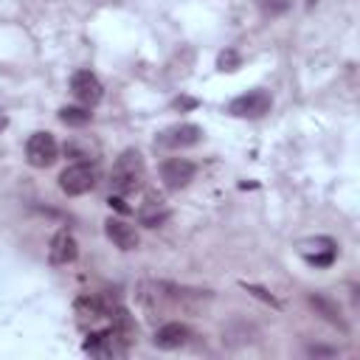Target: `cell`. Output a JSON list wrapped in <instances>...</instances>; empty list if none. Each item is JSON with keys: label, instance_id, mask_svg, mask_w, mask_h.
<instances>
[{"label": "cell", "instance_id": "1", "mask_svg": "<svg viewBox=\"0 0 360 360\" xmlns=\"http://www.w3.org/2000/svg\"><path fill=\"white\" fill-rule=\"evenodd\" d=\"M143 174H146V166H143V158L138 149H124L115 163H112V172H110V186L115 194H129L135 188H141L143 183Z\"/></svg>", "mask_w": 360, "mask_h": 360}, {"label": "cell", "instance_id": "2", "mask_svg": "<svg viewBox=\"0 0 360 360\" xmlns=\"http://www.w3.org/2000/svg\"><path fill=\"white\" fill-rule=\"evenodd\" d=\"M98 183V172L93 163L87 160H79V163H70L68 169H62L59 174V188L68 194V197H82L87 191H93Z\"/></svg>", "mask_w": 360, "mask_h": 360}, {"label": "cell", "instance_id": "3", "mask_svg": "<svg viewBox=\"0 0 360 360\" xmlns=\"http://www.w3.org/2000/svg\"><path fill=\"white\" fill-rule=\"evenodd\" d=\"M59 155V143L51 132H34L28 141H25V160L34 166V169H48Z\"/></svg>", "mask_w": 360, "mask_h": 360}, {"label": "cell", "instance_id": "4", "mask_svg": "<svg viewBox=\"0 0 360 360\" xmlns=\"http://www.w3.org/2000/svg\"><path fill=\"white\" fill-rule=\"evenodd\" d=\"M200 138H202V129L197 124L183 121V124H172L163 132H158L155 146H160V149H188V146L200 143Z\"/></svg>", "mask_w": 360, "mask_h": 360}, {"label": "cell", "instance_id": "5", "mask_svg": "<svg viewBox=\"0 0 360 360\" xmlns=\"http://www.w3.org/2000/svg\"><path fill=\"white\" fill-rule=\"evenodd\" d=\"M270 104H273V98L264 90H250V93L236 96L228 104V112L236 118H262L264 112H270Z\"/></svg>", "mask_w": 360, "mask_h": 360}, {"label": "cell", "instance_id": "6", "mask_svg": "<svg viewBox=\"0 0 360 360\" xmlns=\"http://www.w3.org/2000/svg\"><path fill=\"white\" fill-rule=\"evenodd\" d=\"M194 174H197V166L191 160H186V158H169V160L160 163V180L172 191L186 188L194 180Z\"/></svg>", "mask_w": 360, "mask_h": 360}, {"label": "cell", "instance_id": "7", "mask_svg": "<svg viewBox=\"0 0 360 360\" xmlns=\"http://www.w3.org/2000/svg\"><path fill=\"white\" fill-rule=\"evenodd\" d=\"M70 93H73L84 107H93V104L101 101L104 87H101V82H98L96 73H90V70H76V73L70 76Z\"/></svg>", "mask_w": 360, "mask_h": 360}, {"label": "cell", "instance_id": "8", "mask_svg": "<svg viewBox=\"0 0 360 360\" xmlns=\"http://www.w3.org/2000/svg\"><path fill=\"white\" fill-rule=\"evenodd\" d=\"M301 256L312 267H329L335 262V256H338V245L329 236H318V239H312V242H307L301 248Z\"/></svg>", "mask_w": 360, "mask_h": 360}, {"label": "cell", "instance_id": "9", "mask_svg": "<svg viewBox=\"0 0 360 360\" xmlns=\"http://www.w3.org/2000/svg\"><path fill=\"white\" fill-rule=\"evenodd\" d=\"M188 338H191V329L186 326V323H180V321H169V323H163L158 332H155V346L158 349H166V352H172V349H180V346H186L188 343Z\"/></svg>", "mask_w": 360, "mask_h": 360}, {"label": "cell", "instance_id": "10", "mask_svg": "<svg viewBox=\"0 0 360 360\" xmlns=\"http://www.w3.org/2000/svg\"><path fill=\"white\" fill-rule=\"evenodd\" d=\"M76 256H79V245H76L73 233L65 231V228L56 231V236L51 239V248H48V259H51V264H70Z\"/></svg>", "mask_w": 360, "mask_h": 360}, {"label": "cell", "instance_id": "11", "mask_svg": "<svg viewBox=\"0 0 360 360\" xmlns=\"http://www.w3.org/2000/svg\"><path fill=\"white\" fill-rule=\"evenodd\" d=\"M104 233H107V239L118 248V250H135L138 248V233H135V228L129 225V222H124V219H107L104 222Z\"/></svg>", "mask_w": 360, "mask_h": 360}, {"label": "cell", "instance_id": "12", "mask_svg": "<svg viewBox=\"0 0 360 360\" xmlns=\"http://www.w3.org/2000/svg\"><path fill=\"white\" fill-rule=\"evenodd\" d=\"M138 219H141V225H146V228H158V225H163V222L169 219V208H166V202H163L160 197L149 194L146 202L138 208Z\"/></svg>", "mask_w": 360, "mask_h": 360}, {"label": "cell", "instance_id": "13", "mask_svg": "<svg viewBox=\"0 0 360 360\" xmlns=\"http://www.w3.org/2000/svg\"><path fill=\"white\" fill-rule=\"evenodd\" d=\"M76 312L82 315V318H90V321H98V318H112V304L107 301V298H101V295H82L79 301H76Z\"/></svg>", "mask_w": 360, "mask_h": 360}, {"label": "cell", "instance_id": "14", "mask_svg": "<svg viewBox=\"0 0 360 360\" xmlns=\"http://www.w3.org/2000/svg\"><path fill=\"white\" fill-rule=\"evenodd\" d=\"M309 304H312V307H315V312H318V315H323L332 326H338V329H343V332H346V321H343V312H340L338 301H332V298H326V295H321V292H312V295H309Z\"/></svg>", "mask_w": 360, "mask_h": 360}, {"label": "cell", "instance_id": "15", "mask_svg": "<svg viewBox=\"0 0 360 360\" xmlns=\"http://www.w3.org/2000/svg\"><path fill=\"white\" fill-rule=\"evenodd\" d=\"M90 118H93L90 107H62L59 110V121L68 127H87Z\"/></svg>", "mask_w": 360, "mask_h": 360}, {"label": "cell", "instance_id": "16", "mask_svg": "<svg viewBox=\"0 0 360 360\" xmlns=\"http://www.w3.org/2000/svg\"><path fill=\"white\" fill-rule=\"evenodd\" d=\"M259 8L264 11V14H281V11H287L290 8V3L287 0H259Z\"/></svg>", "mask_w": 360, "mask_h": 360}, {"label": "cell", "instance_id": "17", "mask_svg": "<svg viewBox=\"0 0 360 360\" xmlns=\"http://www.w3.org/2000/svg\"><path fill=\"white\" fill-rule=\"evenodd\" d=\"M242 287H245L248 292H253L256 298H262V301H267V304H273V307H278V301H276V298H273V295H270V292H267L264 287H256V284H242Z\"/></svg>", "mask_w": 360, "mask_h": 360}, {"label": "cell", "instance_id": "18", "mask_svg": "<svg viewBox=\"0 0 360 360\" xmlns=\"http://www.w3.org/2000/svg\"><path fill=\"white\" fill-rule=\"evenodd\" d=\"M219 68H222V70H236V68H239V56H236L233 51H225V53L219 56Z\"/></svg>", "mask_w": 360, "mask_h": 360}, {"label": "cell", "instance_id": "19", "mask_svg": "<svg viewBox=\"0 0 360 360\" xmlns=\"http://www.w3.org/2000/svg\"><path fill=\"white\" fill-rule=\"evenodd\" d=\"M110 205H112L115 211H121V214H127V211H129V208L124 205V200H121V197H110Z\"/></svg>", "mask_w": 360, "mask_h": 360}, {"label": "cell", "instance_id": "20", "mask_svg": "<svg viewBox=\"0 0 360 360\" xmlns=\"http://www.w3.org/2000/svg\"><path fill=\"white\" fill-rule=\"evenodd\" d=\"M174 104H177V107H194V101H191V98H183V101H174Z\"/></svg>", "mask_w": 360, "mask_h": 360}, {"label": "cell", "instance_id": "21", "mask_svg": "<svg viewBox=\"0 0 360 360\" xmlns=\"http://www.w3.org/2000/svg\"><path fill=\"white\" fill-rule=\"evenodd\" d=\"M312 3H315V0H309V6H312Z\"/></svg>", "mask_w": 360, "mask_h": 360}]
</instances>
